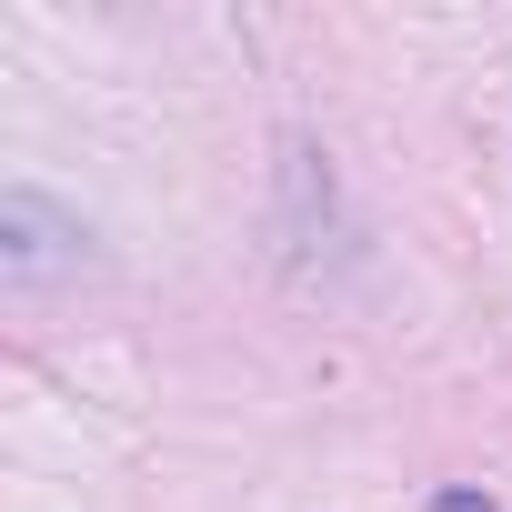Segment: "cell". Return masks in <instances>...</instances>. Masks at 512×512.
Listing matches in <instances>:
<instances>
[{
  "label": "cell",
  "mask_w": 512,
  "mask_h": 512,
  "mask_svg": "<svg viewBox=\"0 0 512 512\" xmlns=\"http://www.w3.org/2000/svg\"><path fill=\"white\" fill-rule=\"evenodd\" d=\"M81 262V221L41 191H0V282L11 292H41L51 272Z\"/></svg>",
  "instance_id": "1"
},
{
  "label": "cell",
  "mask_w": 512,
  "mask_h": 512,
  "mask_svg": "<svg viewBox=\"0 0 512 512\" xmlns=\"http://www.w3.org/2000/svg\"><path fill=\"white\" fill-rule=\"evenodd\" d=\"M432 512H502L492 492H472V482H452V492H432Z\"/></svg>",
  "instance_id": "2"
}]
</instances>
